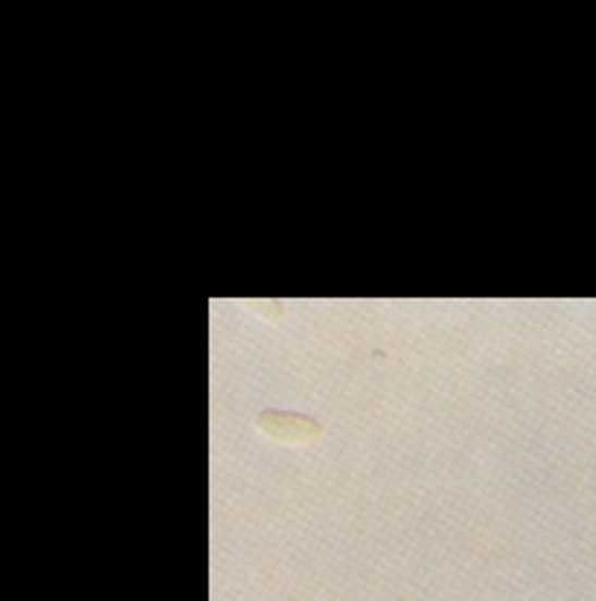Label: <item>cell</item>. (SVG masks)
<instances>
[{
    "label": "cell",
    "instance_id": "cell-1",
    "mask_svg": "<svg viewBox=\"0 0 596 601\" xmlns=\"http://www.w3.org/2000/svg\"><path fill=\"white\" fill-rule=\"evenodd\" d=\"M257 429L278 444H311L323 434L319 420L295 412H263L257 417Z\"/></svg>",
    "mask_w": 596,
    "mask_h": 601
}]
</instances>
